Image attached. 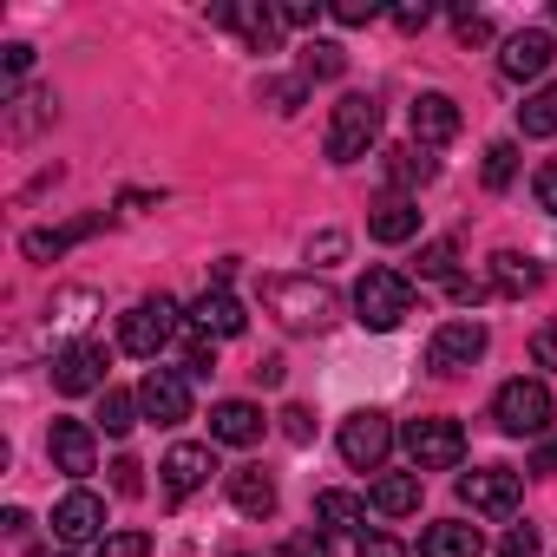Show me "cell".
I'll use <instances>...</instances> for the list:
<instances>
[{
  "label": "cell",
  "mask_w": 557,
  "mask_h": 557,
  "mask_svg": "<svg viewBox=\"0 0 557 557\" xmlns=\"http://www.w3.org/2000/svg\"><path fill=\"white\" fill-rule=\"evenodd\" d=\"M262 302L275 309V322H283L289 335H322V329L342 315L335 289L315 283V275H269V283H262Z\"/></svg>",
  "instance_id": "1"
},
{
  "label": "cell",
  "mask_w": 557,
  "mask_h": 557,
  "mask_svg": "<svg viewBox=\"0 0 557 557\" xmlns=\"http://www.w3.org/2000/svg\"><path fill=\"white\" fill-rule=\"evenodd\" d=\"M407 315H413V283H407L400 269H381V262H374L361 283H355V322L374 329V335H387V329H400Z\"/></svg>",
  "instance_id": "2"
},
{
  "label": "cell",
  "mask_w": 557,
  "mask_h": 557,
  "mask_svg": "<svg viewBox=\"0 0 557 557\" xmlns=\"http://www.w3.org/2000/svg\"><path fill=\"white\" fill-rule=\"evenodd\" d=\"M374 138H381V106H374L368 92L335 99V112H329V138H322L329 158H335V164H361Z\"/></svg>",
  "instance_id": "3"
},
{
  "label": "cell",
  "mask_w": 557,
  "mask_h": 557,
  "mask_svg": "<svg viewBox=\"0 0 557 557\" xmlns=\"http://www.w3.org/2000/svg\"><path fill=\"white\" fill-rule=\"evenodd\" d=\"M177 329H184V315H177L171 296H145L138 309L119 315V342H125V355H138V361H158Z\"/></svg>",
  "instance_id": "4"
},
{
  "label": "cell",
  "mask_w": 557,
  "mask_h": 557,
  "mask_svg": "<svg viewBox=\"0 0 557 557\" xmlns=\"http://www.w3.org/2000/svg\"><path fill=\"white\" fill-rule=\"evenodd\" d=\"M492 420H498V433H511V440H537L544 426H550V387L544 381H505L498 394H492Z\"/></svg>",
  "instance_id": "5"
},
{
  "label": "cell",
  "mask_w": 557,
  "mask_h": 557,
  "mask_svg": "<svg viewBox=\"0 0 557 557\" xmlns=\"http://www.w3.org/2000/svg\"><path fill=\"white\" fill-rule=\"evenodd\" d=\"M400 446H407L413 472H453V466L466 459L459 420H407V426H400Z\"/></svg>",
  "instance_id": "6"
},
{
  "label": "cell",
  "mask_w": 557,
  "mask_h": 557,
  "mask_svg": "<svg viewBox=\"0 0 557 557\" xmlns=\"http://www.w3.org/2000/svg\"><path fill=\"white\" fill-rule=\"evenodd\" d=\"M485 342H492L485 322H466V315H459V322H440L433 342H426V368H433V374H466V368L485 361Z\"/></svg>",
  "instance_id": "7"
},
{
  "label": "cell",
  "mask_w": 557,
  "mask_h": 557,
  "mask_svg": "<svg viewBox=\"0 0 557 557\" xmlns=\"http://www.w3.org/2000/svg\"><path fill=\"white\" fill-rule=\"evenodd\" d=\"M459 498H466L479 518H511L518 498H524V479H518L511 466H472V472H459Z\"/></svg>",
  "instance_id": "8"
},
{
  "label": "cell",
  "mask_w": 557,
  "mask_h": 557,
  "mask_svg": "<svg viewBox=\"0 0 557 557\" xmlns=\"http://www.w3.org/2000/svg\"><path fill=\"white\" fill-rule=\"evenodd\" d=\"M387 453H394V420H387V413L361 407V413L342 420V459H348L355 472H381Z\"/></svg>",
  "instance_id": "9"
},
{
  "label": "cell",
  "mask_w": 557,
  "mask_h": 557,
  "mask_svg": "<svg viewBox=\"0 0 557 557\" xmlns=\"http://www.w3.org/2000/svg\"><path fill=\"white\" fill-rule=\"evenodd\" d=\"M184 329H190L197 342H236V335L249 329V315H243V302H236L230 289H203V296L190 302Z\"/></svg>",
  "instance_id": "10"
},
{
  "label": "cell",
  "mask_w": 557,
  "mask_h": 557,
  "mask_svg": "<svg viewBox=\"0 0 557 557\" xmlns=\"http://www.w3.org/2000/svg\"><path fill=\"white\" fill-rule=\"evenodd\" d=\"M106 368H112V355L99 342H73L53 355V387L60 394H106Z\"/></svg>",
  "instance_id": "11"
},
{
  "label": "cell",
  "mask_w": 557,
  "mask_h": 557,
  "mask_svg": "<svg viewBox=\"0 0 557 557\" xmlns=\"http://www.w3.org/2000/svg\"><path fill=\"white\" fill-rule=\"evenodd\" d=\"M138 407H145V420H158V426H184V420H190V381H184L177 368H151V374L138 381Z\"/></svg>",
  "instance_id": "12"
},
{
  "label": "cell",
  "mask_w": 557,
  "mask_h": 557,
  "mask_svg": "<svg viewBox=\"0 0 557 557\" xmlns=\"http://www.w3.org/2000/svg\"><path fill=\"white\" fill-rule=\"evenodd\" d=\"M53 537H60V544H99V537H106V498L86 492V485H73V492L53 505Z\"/></svg>",
  "instance_id": "13"
},
{
  "label": "cell",
  "mask_w": 557,
  "mask_h": 557,
  "mask_svg": "<svg viewBox=\"0 0 557 557\" xmlns=\"http://www.w3.org/2000/svg\"><path fill=\"white\" fill-rule=\"evenodd\" d=\"M210 27L243 34L256 53H275V40H283V14H275V8H243V0H223V8H210Z\"/></svg>",
  "instance_id": "14"
},
{
  "label": "cell",
  "mask_w": 557,
  "mask_h": 557,
  "mask_svg": "<svg viewBox=\"0 0 557 557\" xmlns=\"http://www.w3.org/2000/svg\"><path fill=\"white\" fill-rule=\"evenodd\" d=\"M407 125H413V145H420V151L453 145V138H459V106H453L446 92H420V99L407 106Z\"/></svg>",
  "instance_id": "15"
},
{
  "label": "cell",
  "mask_w": 557,
  "mask_h": 557,
  "mask_svg": "<svg viewBox=\"0 0 557 557\" xmlns=\"http://www.w3.org/2000/svg\"><path fill=\"white\" fill-rule=\"evenodd\" d=\"M47 453H53V466H60L66 479H86V472L99 466V440H92V426H86V420H53Z\"/></svg>",
  "instance_id": "16"
},
{
  "label": "cell",
  "mask_w": 557,
  "mask_h": 557,
  "mask_svg": "<svg viewBox=\"0 0 557 557\" xmlns=\"http://www.w3.org/2000/svg\"><path fill=\"white\" fill-rule=\"evenodd\" d=\"M550 60H557V40H550L544 27H524V34L505 40L498 73H505V79H537V73H550Z\"/></svg>",
  "instance_id": "17"
},
{
  "label": "cell",
  "mask_w": 557,
  "mask_h": 557,
  "mask_svg": "<svg viewBox=\"0 0 557 557\" xmlns=\"http://www.w3.org/2000/svg\"><path fill=\"white\" fill-rule=\"evenodd\" d=\"M262 426H269V420H262L256 400H216V407H210V440H216V446H256Z\"/></svg>",
  "instance_id": "18"
},
{
  "label": "cell",
  "mask_w": 557,
  "mask_h": 557,
  "mask_svg": "<svg viewBox=\"0 0 557 557\" xmlns=\"http://www.w3.org/2000/svg\"><path fill=\"white\" fill-rule=\"evenodd\" d=\"M210 472H216V459H210V446H171L164 453V492L171 498H190V492H203L210 485Z\"/></svg>",
  "instance_id": "19"
},
{
  "label": "cell",
  "mask_w": 557,
  "mask_h": 557,
  "mask_svg": "<svg viewBox=\"0 0 557 557\" xmlns=\"http://www.w3.org/2000/svg\"><path fill=\"white\" fill-rule=\"evenodd\" d=\"M368 236H374V243H413V236H420V203L400 197V190L381 197V203L368 210Z\"/></svg>",
  "instance_id": "20"
},
{
  "label": "cell",
  "mask_w": 557,
  "mask_h": 557,
  "mask_svg": "<svg viewBox=\"0 0 557 557\" xmlns=\"http://www.w3.org/2000/svg\"><path fill=\"white\" fill-rule=\"evenodd\" d=\"M485 550V537H479V524H466V518H440V524H426V537H420V557H479Z\"/></svg>",
  "instance_id": "21"
},
{
  "label": "cell",
  "mask_w": 557,
  "mask_h": 557,
  "mask_svg": "<svg viewBox=\"0 0 557 557\" xmlns=\"http://www.w3.org/2000/svg\"><path fill=\"white\" fill-rule=\"evenodd\" d=\"M230 505H236L243 518H269V511H275V479H269L262 466H236V472H230Z\"/></svg>",
  "instance_id": "22"
},
{
  "label": "cell",
  "mask_w": 557,
  "mask_h": 557,
  "mask_svg": "<svg viewBox=\"0 0 557 557\" xmlns=\"http://www.w3.org/2000/svg\"><path fill=\"white\" fill-rule=\"evenodd\" d=\"M315 518H322L329 531H355V537H368V505H361L355 492H342V485L315 492Z\"/></svg>",
  "instance_id": "23"
},
{
  "label": "cell",
  "mask_w": 557,
  "mask_h": 557,
  "mask_svg": "<svg viewBox=\"0 0 557 557\" xmlns=\"http://www.w3.org/2000/svg\"><path fill=\"white\" fill-rule=\"evenodd\" d=\"M368 498H374V511L407 518V511H420V472H381Z\"/></svg>",
  "instance_id": "24"
},
{
  "label": "cell",
  "mask_w": 557,
  "mask_h": 557,
  "mask_svg": "<svg viewBox=\"0 0 557 557\" xmlns=\"http://www.w3.org/2000/svg\"><path fill=\"white\" fill-rule=\"evenodd\" d=\"M492 289H498V296H531V289H537V262L518 256V249H498V256H492Z\"/></svg>",
  "instance_id": "25"
},
{
  "label": "cell",
  "mask_w": 557,
  "mask_h": 557,
  "mask_svg": "<svg viewBox=\"0 0 557 557\" xmlns=\"http://www.w3.org/2000/svg\"><path fill=\"white\" fill-rule=\"evenodd\" d=\"M99 223H106V216H86V223H66V230H27V243H21V249H27L34 262H53V256H66V249L79 243V236H92Z\"/></svg>",
  "instance_id": "26"
},
{
  "label": "cell",
  "mask_w": 557,
  "mask_h": 557,
  "mask_svg": "<svg viewBox=\"0 0 557 557\" xmlns=\"http://www.w3.org/2000/svg\"><path fill=\"white\" fill-rule=\"evenodd\" d=\"M518 132H524V138H557V79L537 86V92H524V106H518Z\"/></svg>",
  "instance_id": "27"
},
{
  "label": "cell",
  "mask_w": 557,
  "mask_h": 557,
  "mask_svg": "<svg viewBox=\"0 0 557 557\" xmlns=\"http://www.w3.org/2000/svg\"><path fill=\"white\" fill-rule=\"evenodd\" d=\"M433 171H440V164H433L420 145H400V151H387V184H400V197H407L413 184H426Z\"/></svg>",
  "instance_id": "28"
},
{
  "label": "cell",
  "mask_w": 557,
  "mask_h": 557,
  "mask_svg": "<svg viewBox=\"0 0 557 557\" xmlns=\"http://www.w3.org/2000/svg\"><path fill=\"white\" fill-rule=\"evenodd\" d=\"M138 413H145V407H138V394H125V387H106V400H99V426H106L112 440H125V433L138 426Z\"/></svg>",
  "instance_id": "29"
},
{
  "label": "cell",
  "mask_w": 557,
  "mask_h": 557,
  "mask_svg": "<svg viewBox=\"0 0 557 557\" xmlns=\"http://www.w3.org/2000/svg\"><path fill=\"white\" fill-rule=\"evenodd\" d=\"M348 73V53L335 47V40H315L309 53H302V79H342Z\"/></svg>",
  "instance_id": "30"
},
{
  "label": "cell",
  "mask_w": 557,
  "mask_h": 557,
  "mask_svg": "<svg viewBox=\"0 0 557 557\" xmlns=\"http://www.w3.org/2000/svg\"><path fill=\"white\" fill-rule=\"evenodd\" d=\"M511 177H518V145L511 138L485 145V190H511Z\"/></svg>",
  "instance_id": "31"
},
{
  "label": "cell",
  "mask_w": 557,
  "mask_h": 557,
  "mask_svg": "<svg viewBox=\"0 0 557 557\" xmlns=\"http://www.w3.org/2000/svg\"><path fill=\"white\" fill-rule=\"evenodd\" d=\"M420 275H433V283H459V249L440 236V243H426L420 249Z\"/></svg>",
  "instance_id": "32"
},
{
  "label": "cell",
  "mask_w": 557,
  "mask_h": 557,
  "mask_svg": "<svg viewBox=\"0 0 557 557\" xmlns=\"http://www.w3.org/2000/svg\"><path fill=\"white\" fill-rule=\"evenodd\" d=\"M92 557H151V537L145 531H106L92 544Z\"/></svg>",
  "instance_id": "33"
},
{
  "label": "cell",
  "mask_w": 557,
  "mask_h": 557,
  "mask_svg": "<svg viewBox=\"0 0 557 557\" xmlns=\"http://www.w3.org/2000/svg\"><path fill=\"white\" fill-rule=\"evenodd\" d=\"M283 440L289 446H309L315 440V413L309 407H283Z\"/></svg>",
  "instance_id": "34"
},
{
  "label": "cell",
  "mask_w": 557,
  "mask_h": 557,
  "mask_svg": "<svg viewBox=\"0 0 557 557\" xmlns=\"http://www.w3.org/2000/svg\"><path fill=\"white\" fill-rule=\"evenodd\" d=\"M184 374H197V381H210V374H216V342H197V335H190V355H184Z\"/></svg>",
  "instance_id": "35"
},
{
  "label": "cell",
  "mask_w": 557,
  "mask_h": 557,
  "mask_svg": "<svg viewBox=\"0 0 557 557\" xmlns=\"http://www.w3.org/2000/svg\"><path fill=\"white\" fill-rule=\"evenodd\" d=\"M329 14H335L342 27H368V21H374L381 8H374V0H335V8H329Z\"/></svg>",
  "instance_id": "36"
},
{
  "label": "cell",
  "mask_w": 557,
  "mask_h": 557,
  "mask_svg": "<svg viewBox=\"0 0 557 557\" xmlns=\"http://www.w3.org/2000/svg\"><path fill=\"white\" fill-rule=\"evenodd\" d=\"M92 302H99V296H92V289H66V296H60V302H53V309H60V315H53V322H86V309H92Z\"/></svg>",
  "instance_id": "37"
},
{
  "label": "cell",
  "mask_w": 557,
  "mask_h": 557,
  "mask_svg": "<svg viewBox=\"0 0 557 557\" xmlns=\"http://www.w3.org/2000/svg\"><path fill=\"white\" fill-rule=\"evenodd\" d=\"M138 472H145L138 459H119V466H112V492H119V498H138V492H145V479H138Z\"/></svg>",
  "instance_id": "38"
},
{
  "label": "cell",
  "mask_w": 557,
  "mask_h": 557,
  "mask_svg": "<svg viewBox=\"0 0 557 557\" xmlns=\"http://www.w3.org/2000/svg\"><path fill=\"white\" fill-rule=\"evenodd\" d=\"M498 557H537V531L531 524H511L505 544H498Z\"/></svg>",
  "instance_id": "39"
},
{
  "label": "cell",
  "mask_w": 557,
  "mask_h": 557,
  "mask_svg": "<svg viewBox=\"0 0 557 557\" xmlns=\"http://www.w3.org/2000/svg\"><path fill=\"white\" fill-rule=\"evenodd\" d=\"M531 361H537V368H557V315L531 335Z\"/></svg>",
  "instance_id": "40"
},
{
  "label": "cell",
  "mask_w": 557,
  "mask_h": 557,
  "mask_svg": "<svg viewBox=\"0 0 557 557\" xmlns=\"http://www.w3.org/2000/svg\"><path fill=\"white\" fill-rule=\"evenodd\" d=\"M459 40H466V47H485V40H492V21H485V14H466V8H459Z\"/></svg>",
  "instance_id": "41"
},
{
  "label": "cell",
  "mask_w": 557,
  "mask_h": 557,
  "mask_svg": "<svg viewBox=\"0 0 557 557\" xmlns=\"http://www.w3.org/2000/svg\"><path fill=\"white\" fill-rule=\"evenodd\" d=\"M342 249H348V236H342V230H322V236L309 243V262H335Z\"/></svg>",
  "instance_id": "42"
},
{
  "label": "cell",
  "mask_w": 557,
  "mask_h": 557,
  "mask_svg": "<svg viewBox=\"0 0 557 557\" xmlns=\"http://www.w3.org/2000/svg\"><path fill=\"white\" fill-rule=\"evenodd\" d=\"M289 557H329V531H296L289 537Z\"/></svg>",
  "instance_id": "43"
},
{
  "label": "cell",
  "mask_w": 557,
  "mask_h": 557,
  "mask_svg": "<svg viewBox=\"0 0 557 557\" xmlns=\"http://www.w3.org/2000/svg\"><path fill=\"white\" fill-rule=\"evenodd\" d=\"M355 557H407V544L400 537H387V531H374V537H361V550Z\"/></svg>",
  "instance_id": "44"
},
{
  "label": "cell",
  "mask_w": 557,
  "mask_h": 557,
  "mask_svg": "<svg viewBox=\"0 0 557 557\" xmlns=\"http://www.w3.org/2000/svg\"><path fill=\"white\" fill-rule=\"evenodd\" d=\"M531 190H537V203L557 216V164H537V177H531Z\"/></svg>",
  "instance_id": "45"
},
{
  "label": "cell",
  "mask_w": 557,
  "mask_h": 557,
  "mask_svg": "<svg viewBox=\"0 0 557 557\" xmlns=\"http://www.w3.org/2000/svg\"><path fill=\"white\" fill-rule=\"evenodd\" d=\"M275 14H283V27H315V21H322L315 0H289V8H275Z\"/></svg>",
  "instance_id": "46"
},
{
  "label": "cell",
  "mask_w": 557,
  "mask_h": 557,
  "mask_svg": "<svg viewBox=\"0 0 557 557\" xmlns=\"http://www.w3.org/2000/svg\"><path fill=\"white\" fill-rule=\"evenodd\" d=\"M426 21H433V8H426V0H420V8H400V14H394V27H400V34H420Z\"/></svg>",
  "instance_id": "47"
},
{
  "label": "cell",
  "mask_w": 557,
  "mask_h": 557,
  "mask_svg": "<svg viewBox=\"0 0 557 557\" xmlns=\"http://www.w3.org/2000/svg\"><path fill=\"white\" fill-rule=\"evenodd\" d=\"M27 66H34V47H21V40H14V47H8V79H21Z\"/></svg>",
  "instance_id": "48"
},
{
  "label": "cell",
  "mask_w": 557,
  "mask_h": 557,
  "mask_svg": "<svg viewBox=\"0 0 557 557\" xmlns=\"http://www.w3.org/2000/svg\"><path fill=\"white\" fill-rule=\"evenodd\" d=\"M256 381H262V387H275V381H283V361H275V355H269V361H256Z\"/></svg>",
  "instance_id": "49"
},
{
  "label": "cell",
  "mask_w": 557,
  "mask_h": 557,
  "mask_svg": "<svg viewBox=\"0 0 557 557\" xmlns=\"http://www.w3.org/2000/svg\"><path fill=\"white\" fill-rule=\"evenodd\" d=\"M537 472H557V440H544V446H537Z\"/></svg>",
  "instance_id": "50"
},
{
  "label": "cell",
  "mask_w": 557,
  "mask_h": 557,
  "mask_svg": "<svg viewBox=\"0 0 557 557\" xmlns=\"http://www.w3.org/2000/svg\"><path fill=\"white\" fill-rule=\"evenodd\" d=\"M550 21H557V0H550Z\"/></svg>",
  "instance_id": "51"
},
{
  "label": "cell",
  "mask_w": 557,
  "mask_h": 557,
  "mask_svg": "<svg viewBox=\"0 0 557 557\" xmlns=\"http://www.w3.org/2000/svg\"><path fill=\"white\" fill-rule=\"evenodd\" d=\"M230 557H249V550H230Z\"/></svg>",
  "instance_id": "52"
}]
</instances>
